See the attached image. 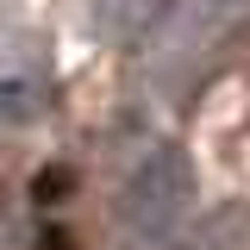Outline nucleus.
<instances>
[{"label": "nucleus", "instance_id": "nucleus-1", "mask_svg": "<svg viewBox=\"0 0 250 250\" xmlns=\"http://www.w3.org/2000/svg\"><path fill=\"white\" fill-rule=\"evenodd\" d=\"M194 200V175L175 144H156L131 175H125V194H119V219L138 231V238H169L175 219L188 213Z\"/></svg>", "mask_w": 250, "mask_h": 250}]
</instances>
